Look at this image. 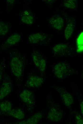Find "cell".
Returning a JSON list of instances; mask_svg holds the SVG:
<instances>
[{"mask_svg": "<svg viewBox=\"0 0 83 124\" xmlns=\"http://www.w3.org/2000/svg\"><path fill=\"white\" fill-rule=\"evenodd\" d=\"M11 56L9 63L11 71L16 77H20L22 75L24 66L22 56L16 51L12 53Z\"/></svg>", "mask_w": 83, "mask_h": 124, "instance_id": "1", "label": "cell"}, {"mask_svg": "<svg viewBox=\"0 0 83 124\" xmlns=\"http://www.w3.org/2000/svg\"><path fill=\"white\" fill-rule=\"evenodd\" d=\"M48 109L47 118L49 120L57 122L60 121L63 116V113L60 106L52 99L47 101Z\"/></svg>", "mask_w": 83, "mask_h": 124, "instance_id": "2", "label": "cell"}, {"mask_svg": "<svg viewBox=\"0 0 83 124\" xmlns=\"http://www.w3.org/2000/svg\"><path fill=\"white\" fill-rule=\"evenodd\" d=\"M53 70L56 77L60 79L65 78L74 73V70L64 62H60L55 64Z\"/></svg>", "mask_w": 83, "mask_h": 124, "instance_id": "3", "label": "cell"}, {"mask_svg": "<svg viewBox=\"0 0 83 124\" xmlns=\"http://www.w3.org/2000/svg\"><path fill=\"white\" fill-rule=\"evenodd\" d=\"M52 39L51 35L43 32H38L30 34L28 38L29 43L32 44L46 45L50 43Z\"/></svg>", "mask_w": 83, "mask_h": 124, "instance_id": "4", "label": "cell"}, {"mask_svg": "<svg viewBox=\"0 0 83 124\" xmlns=\"http://www.w3.org/2000/svg\"><path fill=\"white\" fill-rule=\"evenodd\" d=\"M54 55L59 57H65L71 56L73 53L72 47L68 44L60 43L55 45L52 48Z\"/></svg>", "mask_w": 83, "mask_h": 124, "instance_id": "5", "label": "cell"}, {"mask_svg": "<svg viewBox=\"0 0 83 124\" xmlns=\"http://www.w3.org/2000/svg\"><path fill=\"white\" fill-rule=\"evenodd\" d=\"M52 87L59 94L62 100L67 107H69L73 103V96L64 88L56 85H52Z\"/></svg>", "mask_w": 83, "mask_h": 124, "instance_id": "6", "label": "cell"}, {"mask_svg": "<svg viewBox=\"0 0 83 124\" xmlns=\"http://www.w3.org/2000/svg\"><path fill=\"white\" fill-rule=\"evenodd\" d=\"M31 57L35 65L41 71L45 70L46 66V62L45 58L38 51L34 50L31 52Z\"/></svg>", "mask_w": 83, "mask_h": 124, "instance_id": "7", "label": "cell"}, {"mask_svg": "<svg viewBox=\"0 0 83 124\" xmlns=\"http://www.w3.org/2000/svg\"><path fill=\"white\" fill-rule=\"evenodd\" d=\"M64 20L63 18L58 15H55L49 19V22L50 26L54 29L61 30L64 25Z\"/></svg>", "mask_w": 83, "mask_h": 124, "instance_id": "8", "label": "cell"}, {"mask_svg": "<svg viewBox=\"0 0 83 124\" xmlns=\"http://www.w3.org/2000/svg\"><path fill=\"white\" fill-rule=\"evenodd\" d=\"M42 78L35 75H31L28 78L26 82L27 87L31 88H35L41 86L43 83Z\"/></svg>", "mask_w": 83, "mask_h": 124, "instance_id": "9", "label": "cell"}, {"mask_svg": "<svg viewBox=\"0 0 83 124\" xmlns=\"http://www.w3.org/2000/svg\"><path fill=\"white\" fill-rule=\"evenodd\" d=\"M20 97L24 103L30 105L34 103L35 98L33 93L27 89H25L20 93Z\"/></svg>", "mask_w": 83, "mask_h": 124, "instance_id": "10", "label": "cell"}, {"mask_svg": "<svg viewBox=\"0 0 83 124\" xmlns=\"http://www.w3.org/2000/svg\"><path fill=\"white\" fill-rule=\"evenodd\" d=\"M21 20L23 23L28 25L32 24L34 22V17L30 10H26L20 14Z\"/></svg>", "mask_w": 83, "mask_h": 124, "instance_id": "11", "label": "cell"}, {"mask_svg": "<svg viewBox=\"0 0 83 124\" xmlns=\"http://www.w3.org/2000/svg\"><path fill=\"white\" fill-rule=\"evenodd\" d=\"M13 86L10 82H5L1 84L0 88V100L3 99L11 93Z\"/></svg>", "mask_w": 83, "mask_h": 124, "instance_id": "12", "label": "cell"}, {"mask_svg": "<svg viewBox=\"0 0 83 124\" xmlns=\"http://www.w3.org/2000/svg\"><path fill=\"white\" fill-rule=\"evenodd\" d=\"M75 26L74 21L69 20L67 23L64 31V36L66 40H68L73 35Z\"/></svg>", "mask_w": 83, "mask_h": 124, "instance_id": "13", "label": "cell"}, {"mask_svg": "<svg viewBox=\"0 0 83 124\" xmlns=\"http://www.w3.org/2000/svg\"><path fill=\"white\" fill-rule=\"evenodd\" d=\"M21 38L20 34L15 33L12 34L6 39L5 43L6 45L9 46L14 45L18 43Z\"/></svg>", "mask_w": 83, "mask_h": 124, "instance_id": "14", "label": "cell"}, {"mask_svg": "<svg viewBox=\"0 0 83 124\" xmlns=\"http://www.w3.org/2000/svg\"><path fill=\"white\" fill-rule=\"evenodd\" d=\"M9 112V115L15 118L18 119H21L25 118V114L20 108L11 109Z\"/></svg>", "mask_w": 83, "mask_h": 124, "instance_id": "15", "label": "cell"}, {"mask_svg": "<svg viewBox=\"0 0 83 124\" xmlns=\"http://www.w3.org/2000/svg\"><path fill=\"white\" fill-rule=\"evenodd\" d=\"M42 116L43 115L41 113H36L27 119L26 121V124H37L42 119Z\"/></svg>", "mask_w": 83, "mask_h": 124, "instance_id": "16", "label": "cell"}, {"mask_svg": "<svg viewBox=\"0 0 83 124\" xmlns=\"http://www.w3.org/2000/svg\"><path fill=\"white\" fill-rule=\"evenodd\" d=\"M10 29V26L8 23L0 21V37L6 35Z\"/></svg>", "mask_w": 83, "mask_h": 124, "instance_id": "17", "label": "cell"}, {"mask_svg": "<svg viewBox=\"0 0 83 124\" xmlns=\"http://www.w3.org/2000/svg\"><path fill=\"white\" fill-rule=\"evenodd\" d=\"M12 105L8 100L3 101L0 103V109L3 112H9L12 109Z\"/></svg>", "mask_w": 83, "mask_h": 124, "instance_id": "18", "label": "cell"}, {"mask_svg": "<svg viewBox=\"0 0 83 124\" xmlns=\"http://www.w3.org/2000/svg\"><path fill=\"white\" fill-rule=\"evenodd\" d=\"M77 1L75 0H67L64 1L63 5L65 8L70 9H74L77 6Z\"/></svg>", "mask_w": 83, "mask_h": 124, "instance_id": "19", "label": "cell"}, {"mask_svg": "<svg viewBox=\"0 0 83 124\" xmlns=\"http://www.w3.org/2000/svg\"><path fill=\"white\" fill-rule=\"evenodd\" d=\"M77 51L78 52L81 53L83 51V32L79 35L77 40Z\"/></svg>", "mask_w": 83, "mask_h": 124, "instance_id": "20", "label": "cell"}, {"mask_svg": "<svg viewBox=\"0 0 83 124\" xmlns=\"http://www.w3.org/2000/svg\"><path fill=\"white\" fill-rule=\"evenodd\" d=\"M75 118L77 124H83V119L81 115L77 112L75 114Z\"/></svg>", "mask_w": 83, "mask_h": 124, "instance_id": "21", "label": "cell"}, {"mask_svg": "<svg viewBox=\"0 0 83 124\" xmlns=\"http://www.w3.org/2000/svg\"><path fill=\"white\" fill-rule=\"evenodd\" d=\"M83 101H82L80 103V108L81 112L83 115Z\"/></svg>", "mask_w": 83, "mask_h": 124, "instance_id": "22", "label": "cell"}, {"mask_svg": "<svg viewBox=\"0 0 83 124\" xmlns=\"http://www.w3.org/2000/svg\"><path fill=\"white\" fill-rule=\"evenodd\" d=\"M2 78V73L1 71V69L0 68V80H1Z\"/></svg>", "mask_w": 83, "mask_h": 124, "instance_id": "23", "label": "cell"}]
</instances>
